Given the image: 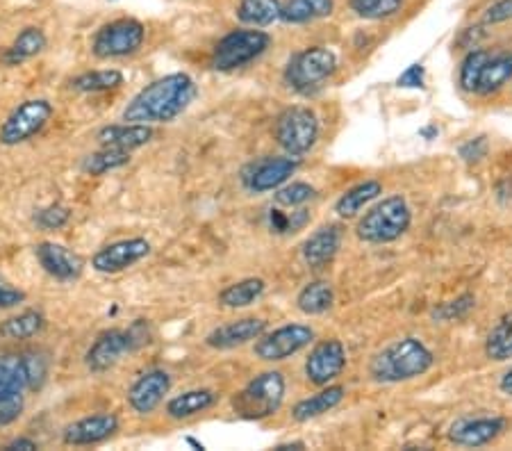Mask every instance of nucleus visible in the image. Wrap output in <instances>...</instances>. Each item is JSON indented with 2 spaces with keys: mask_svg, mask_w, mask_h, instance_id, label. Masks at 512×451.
Masks as SVG:
<instances>
[{
  "mask_svg": "<svg viewBox=\"0 0 512 451\" xmlns=\"http://www.w3.org/2000/svg\"><path fill=\"white\" fill-rule=\"evenodd\" d=\"M198 94L196 82L187 73H169V76L153 80L151 85L130 98L123 110V121L132 123H171L178 119Z\"/></svg>",
  "mask_w": 512,
  "mask_h": 451,
  "instance_id": "nucleus-1",
  "label": "nucleus"
},
{
  "mask_svg": "<svg viewBox=\"0 0 512 451\" xmlns=\"http://www.w3.org/2000/svg\"><path fill=\"white\" fill-rule=\"evenodd\" d=\"M433 365V351L419 338L406 335V338L394 340L392 344H387V347L378 351V354H374L369 363V376L371 381L381 385L406 383L424 376Z\"/></svg>",
  "mask_w": 512,
  "mask_h": 451,
  "instance_id": "nucleus-2",
  "label": "nucleus"
},
{
  "mask_svg": "<svg viewBox=\"0 0 512 451\" xmlns=\"http://www.w3.org/2000/svg\"><path fill=\"white\" fill-rule=\"evenodd\" d=\"M412 226V210L401 194L387 196L360 217L355 226L358 240L367 244H392L401 240Z\"/></svg>",
  "mask_w": 512,
  "mask_h": 451,
  "instance_id": "nucleus-3",
  "label": "nucleus"
},
{
  "mask_svg": "<svg viewBox=\"0 0 512 451\" xmlns=\"http://www.w3.org/2000/svg\"><path fill=\"white\" fill-rule=\"evenodd\" d=\"M287 383L283 372L267 369L244 385L233 397V413L242 420L260 422L276 415L285 401Z\"/></svg>",
  "mask_w": 512,
  "mask_h": 451,
  "instance_id": "nucleus-4",
  "label": "nucleus"
},
{
  "mask_svg": "<svg viewBox=\"0 0 512 451\" xmlns=\"http://www.w3.org/2000/svg\"><path fill=\"white\" fill-rule=\"evenodd\" d=\"M337 55L326 46H310L289 57L283 80L299 96L317 94L335 76Z\"/></svg>",
  "mask_w": 512,
  "mask_h": 451,
  "instance_id": "nucleus-5",
  "label": "nucleus"
},
{
  "mask_svg": "<svg viewBox=\"0 0 512 451\" xmlns=\"http://www.w3.org/2000/svg\"><path fill=\"white\" fill-rule=\"evenodd\" d=\"M271 35L262 28H239L228 32L226 37L217 41L212 48L210 67L221 73H233L237 69L249 67L251 62L260 60V57L269 51Z\"/></svg>",
  "mask_w": 512,
  "mask_h": 451,
  "instance_id": "nucleus-6",
  "label": "nucleus"
},
{
  "mask_svg": "<svg viewBox=\"0 0 512 451\" xmlns=\"http://www.w3.org/2000/svg\"><path fill=\"white\" fill-rule=\"evenodd\" d=\"M319 117L315 110L305 108V105H294L278 114L274 137L276 144L292 158H303L305 153L315 149L319 139Z\"/></svg>",
  "mask_w": 512,
  "mask_h": 451,
  "instance_id": "nucleus-7",
  "label": "nucleus"
},
{
  "mask_svg": "<svg viewBox=\"0 0 512 451\" xmlns=\"http://www.w3.org/2000/svg\"><path fill=\"white\" fill-rule=\"evenodd\" d=\"M146 26L137 19H117L98 28L92 37V53L98 60H123L142 51Z\"/></svg>",
  "mask_w": 512,
  "mask_h": 451,
  "instance_id": "nucleus-8",
  "label": "nucleus"
},
{
  "mask_svg": "<svg viewBox=\"0 0 512 451\" xmlns=\"http://www.w3.org/2000/svg\"><path fill=\"white\" fill-rule=\"evenodd\" d=\"M55 114L53 103L48 98H28L16 105L10 117L0 126V144L3 146H21L37 137Z\"/></svg>",
  "mask_w": 512,
  "mask_h": 451,
  "instance_id": "nucleus-9",
  "label": "nucleus"
},
{
  "mask_svg": "<svg viewBox=\"0 0 512 451\" xmlns=\"http://www.w3.org/2000/svg\"><path fill=\"white\" fill-rule=\"evenodd\" d=\"M146 335L137 333V324L123 331V328H110V331H103L98 338L92 342V347L87 349L85 354V365L92 374H105L110 372L114 365H119L123 358L132 351L142 347Z\"/></svg>",
  "mask_w": 512,
  "mask_h": 451,
  "instance_id": "nucleus-10",
  "label": "nucleus"
},
{
  "mask_svg": "<svg viewBox=\"0 0 512 451\" xmlns=\"http://www.w3.org/2000/svg\"><path fill=\"white\" fill-rule=\"evenodd\" d=\"M312 342H315V331L308 324H285L271 333L264 331L253 344V354L264 363H283L310 347Z\"/></svg>",
  "mask_w": 512,
  "mask_h": 451,
  "instance_id": "nucleus-11",
  "label": "nucleus"
},
{
  "mask_svg": "<svg viewBox=\"0 0 512 451\" xmlns=\"http://www.w3.org/2000/svg\"><path fill=\"white\" fill-rule=\"evenodd\" d=\"M299 171V158L292 155H276V158H260L242 169L244 190L249 194H267L283 187L289 178Z\"/></svg>",
  "mask_w": 512,
  "mask_h": 451,
  "instance_id": "nucleus-12",
  "label": "nucleus"
},
{
  "mask_svg": "<svg viewBox=\"0 0 512 451\" xmlns=\"http://www.w3.org/2000/svg\"><path fill=\"white\" fill-rule=\"evenodd\" d=\"M148 253H151V242L144 237H128V240H117L98 249L92 258V267L98 274H121L142 262Z\"/></svg>",
  "mask_w": 512,
  "mask_h": 451,
  "instance_id": "nucleus-13",
  "label": "nucleus"
},
{
  "mask_svg": "<svg viewBox=\"0 0 512 451\" xmlns=\"http://www.w3.org/2000/svg\"><path fill=\"white\" fill-rule=\"evenodd\" d=\"M508 429V420L499 415H481V417H460L449 426L447 438L456 447H485L497 440Z\"/></svg>",
  "mask_w": 512,
  "mask_h": 451,
  "instance_id": "nucleus-14",
  "label": "nucleus"
},
{
  "mask_svg": "<svg viewBox=\"0 0 512 451\" xmlns=\"http://www.w3.org/2000/svg\"><path fill=\"white\" fill-rule=\"evenodd\" d=\"M346 367V347L342 340L330 338L315 344V349L310 351V356L305 358V379L312 385H324L333 383L337 376L344 372Z\"/></svg>",
  "mask_w": 512,
  "mask_h": 451,
  "instance_id": "nucleus-15",
  "label": "nucleus"
},
{
  "mask_svg": "<svg viewBox=\"0 0 512 451\" xmlns=\"http://www.w3.org/2000/svg\"><path fill=\"white\" fill-rule=\"evenodd\" d=\"M171 390V374L167 369H148V372L139 374L126 392L128 406L132 413L137 415H151L155 408H158L164 397L169 395Z\"/></svg>",
  "mask_w": 512,
  "mask_h": 451,
  "instance_id": "nucleus-16",
  "label": "nucleus"
},
{
  "mask_svg": "<svg viewBox=\"0 0 512 451\" xmlns=\"http://www.w3.org/2000/svg\"><path fill=\"white\" fill-rule=\"evenodd\" d=\"M119 417L114 413L87 415L64 426L62 442L66 447H96L117 436Z\"/></svg>",
  "mask_w": 512,
  "mask_h": 451,
  "instance_id": "nucleus-17",
  "label": "nucleus"
},
{
  "mask_svg": "<svg viewBox=\"0 0 512 451\" xmlns=\"http://www.w3.org/2000/svg\"><path fill=\"white\" fill-rule=\"evenodd\" d=\"M35 256L44 272L60 283L78 281L85 272V260L78 253L66 249L64 244L57 242H41L35 246Z\"/></svg>",
  "mask_w": 512,
  "mask_h": 451,
  "instance_id": "nucleus-18",
  "label": "nucleus"
},
{
  "mask_svg": "<svg viewBox=\"0 0 512 451\" xmlns=\"http://www.w3.org/2000/svg\"><path fill=\"white\" fill-rule=\"evenodd\" d=\"M269 324L262 317H242L235 322H228L224 326H217L214 331L205 335V344L217 351H230L244 344H251L267 331Z\"/></svg>",
  "mask_w": 512,
  "mask_h": 451,
  "instance_id": "nucleus-19",
  "label": "nucleus"
},
{
  "mask_svg": "<svg viewBox=\"0 0 512 451\" xmlns=\"http://www.w3.org/2000/svg\"><path fill=\"white\" fill-rule=\"evenodd\" d=\"M342 226L340 224H324L312 233L301 246V258L310 269H326L335 260L342 246Z\"/></svg>",
  "mask_w": 512,
  "mask_h": 451,
  "instance_id": "nucleus-20",
  "label": "nucleus"
},
{
  "mask_svg": "<svg viewBox=\"0 0 512 451\" xmlns=\"http://www.w3.org/2000/svg\"><path fill=\"white\" fill-rule=\"evenodd\" d=\"M155 135L153 126L148 123H132V121H123V123H112V126H103L98 130V144L101 146H112V149H121V151H137L151 142Z\"/></svg>",
  "mask_w": 512,
  "mask_h": 451,
  "instance_id": "nucleus-21",
  "label": "nucleus"
},
{
  "mask_svg": "<svg viewBox=\"0 0 512 451\" xmlns=\"http://www.w3.org/2000/svg\"><path fill=\"white\" fill-rule=\"evenodd\" d=\"M512 80V53H487L485 62L478 69V76L474 82L476 96H492L501 92L503 87Z\"/></svg>",
  "mask_w": 512,
  "mask_h": 451,
  "instance_id": "nucleus-22",
  "label": "nucleus"
},
{
  "mask_svg": "<svg viewBox=\"0 0 512 451\" xmlns=\"http://www.w3.org/2000/svg\"><path fill=\"white\" fill-rule=\"evenodd\" d=\"M46 46H48L46 32L37 26H28L14 37V41L5 48V53L0 60H3L5 67H21V64L35 60L37 55L44 53Z\"/></svg>",
  "mask_w": 512,
  "mask_h": 451,
  "instance_id": "nucleus-23",
  "label": "nucleus"
},
{
  "mask_svg": "<svg viewBox=\"0 0 512 451\" xmlns=\"http://www.w3.org/2000/svg\"><path fill=\"white\" fill-rule=\"evenodd\" d=\"M346 397V390L344 385H324L317 395H310L301 399L299 404L292 408V420L294 422H310V420H317V417L330 413V410L337 408L344 401Z\"/></svg>",
  "mask_w": 512,
  "mask_h": 451,
  "instance_id": "nucleus-24",
  "label": "nucleus"
},
{
  "mask_svg": "<svg viewBox=\"0 0 512 451\" xmlns=\"http://www.w3.org/2000/svg\"><path fill=\"white\" fill-rule=\"evenodd\" d=\"M217 401H219V395L210 388L185 390L167 401V415L171 420H178V422L192 420V417L210 410Z\"/></svg>",
  "mask_w": 512,
  "mask_h": 451,
  "instance_id": "nucleus-25",
  "label": "nucleus"
},
{
  "mask_svg": "<svg viewBox=\"0 0 512 451\" xmlns=\"http://www.w3.org/2000/svg\"><path fill=\"white\" fill-rule=\"evenodd\" d=\"M335 10V0H285L280 5V21L289 26H305L328 19Z\"/></svg>",
  "mask_w": 512,
  "mask_h": 451,
  "instance_id": "nucleus-26",
  "label": "nucleus"
},
{
  "mask_svg": "<svg viewBox=\"0 0 512 451\" xmlns=\"http://www.w3.org/2000/svg\"><path fill=\"white\" fill-rule=\"evenodd\" d=\"M383 194V185L378 180H365V183L353 185L351 190H346L335 203V212L342 219L358 217L369 203H374L378 196Z\"/></svg>",
  "mask_w": 512,
  "mask_h": 451,
  "instance_id": "nucleus-27",
  "label": "nucleus"
},
{
  "mask_svg": "<svg viewBox=\"0 0 512 451\" xmlns=\"http://www.w3.org/2000/svg\"><path fill=\"white\" fill-rule=\"evenodd\" d=\"M46 328V317L39 310L30 308L23 310L19 315L7 317L5 322H0V338L10 342H26L37 338V335Z\"/></svg>",
  "mask_w": 512,
  "mask_h": 451,
  "instance_id": "nucleus-28",
  "label": "nucleus"
},
{
  "mask_svg": "<svg viewBox=\"0 0 512 451\" xmlns=\"http://www.w3.org/2000/svg\"><path fill=\"white\" fill-rule=\"evenodd\" d=\"M264 292H267V283L262 278H242V281L230 283L219 292V303L230 310H242L260 301Z\"/></svg>",
  "mask_w": 512,
  "mask_h": 451,
  "instance_id": "nucleus-29",
  "label": "nucleus"
},
{
  "mask_svg": "<svg viewBox=\"0 0 512 451\" xmlns=\"http://www.w3.org/2000/svg\"><path fill=\"white\" fill-rule=\"evenodd\" d=\"M335 303V290L328 281H310L308 285H303V290L296 294V308L301 310L303 315L308 317H317L328 313Z\"/></svg>",
  "mask_w": 512,
  "mask_h": 451,
  "instance_id": "nucleus-30",
  "label": "nucleus"
},
{
  "mask_svg": "<svg viewBox=\"0 0 512 451\" xmlns=\"http://www.w3.org/2000/svg\"><path fill=\"white\" fill-rule=\"evenodd\" d=\"M280 0H239L237 19L246 28H267L280 21Z\"/></svg>",
  "mask_w": 512,
  "mask_h": 451,
  "instance_id": "nucleus-31",
  "label": "nucleus"
},
{
  "mask_svg": "<svg viewBox=\"0 0 512 451\" xmlns=\"http://www.w3.org/2000/svg\"><path fill=\"white\" fill-rule=\"evenodd\" d=\"M126 78L119 69H96V71H85L80 76L69 82V87L78 94H101V92H112V89H119Z\"/></svg>",
  "mask_w": 512,
  "mask_h": 451,
  "instance_id": "nucleus-32",
  "label": "nucleus"
},
{
  "mask_svg": "<svg viewBox=\"0 0 512 451\" xmlns=\"http://www.w3.org/2000/svg\"><path fill=\"white\" fill-rule=\"evenodd\" d=\"M485 356L494 363L512 360V313L503 315L485 338Z\"/></svg>",
  "mask_w": 512,
  "mask_h": 451,
  "instance_id": "nucleus-33",
  "label": "nucleus"
},
{
  "mask_svg": "<svg viewBox=\"0 0 512 451\" xmlns=\"http://www.w3.org/2000/svg\"><path fill=\"white\" fill-rule=\"evenodd\" d=\"M128 162H130L128 151L112 149V146H101V149L89 153L87 158L82 160L80 169H82V174H87V176H105V174H110V171L126 167Z\"/></svg>",
  "mask_w": 512,
  "mask_h": 451,
  "instance_id": "nucleus-34",
  "label": "nucleus"
},
{
  "mask_svg": "<svg viewBox=\"0 0 512 451\" xmlns=\"http://www.w3.org/2000/svg\"><path fill=\"white\" fill-rule=\"evenodd\" d=\"M21 365L23 374H26L28 392H39L44 388V383L48 379V367H51L48 356L41 354V351H23Z\"/></svg>",
  "mask_w": 512,
  "mask_h": 451,
  "instance_id": "nucleus-35",
  "label": "nucleus"
},
{
  "mask_svg": "<svg viewBox=\"0 0 512 451\" xmlns=\"http://www.w3.org/2000/svg\"><path fill=\"white\" fill-rule=\"evenodd\" d=\"M351 10L367 21L390 19L403 7V0H349Z\"/></svg>",
  "mask_w": 512,
  "mask_h": 451,
  "instance_id": "nucleus-36",
  "label": "nucleus"
},
{
  "mask_svg": "<svg viewBox=\"0 0 512 451\" xmlns=\"http://www.w3.org/2000/svg\"><path fill=\"white\" fill-rule=\"evenodd\" d=\"M12 390L28 392L26 374H23L21 354L14 356H0V395Z\"/></svg>",
  "mask_w": 512,
  "mask_h": 451,
  "instance_id": "nucleus-37",
  "label": "nucleus"
},
{
  "mask_svg": "<svg viewBox=\"0 0 512 451\" xmlns=\"http://www.w3.org/2000/svg\"><path fill=\"white\" fill-rule=\"evenodd\" d=\"M315 196H317V190L310 183H285L274 192V201L278 208L294 210L312 201Z\"/></svg>",
  "mask_w": 512,
  "mask_h": 451,
  "instance_id": "nucleus-38",
  "label": "nucleus"
},
{
  "mask_svg": "<svg viewBox=\"0 0 512 451\" xmlns=\"http://www.w3.org/2000/svg\"><path fill=\"white\" fill-rule=\"evenodd\" d=\"M476 308V297L474 294H460L458 299L442 303V306L433 308V319L435 322H458V319L467 317Z\"/></svg>",
  "mask_w": 512,
  "mask_h": 451,
  "instance_id": "nucleus-39",
  "label": "nucleus"
},
{
  "mask_svg": "<svg viewBox=\"0 0 512 451\" xmlns=\"http://www.w3.org/2000/svg\"><path fill=\"white\" fill-rule=\"evenodd\" d=\"M71 221V210L66 205L51 203L46 208H39L35 212V224L44 231H60Z\"/></svg>",
  "mask_w": 512,
  "mask_h": 451,
  "instance_id": "nucleus-40",
  "label": "nucleus"
},
{
  "mask_svg": "<svg viewBox=\"0 0 512 451\" xmlns=\"http://www.w3.org/2000/svg\"><path fill=\"white\" fill-rule=\"evenodd\" d=\"M271 231L274 233H296L305 228V224L310 221V212L303 208H294L292 215H285L280 210H271Z\"/></svg>",
  "mask_w": 512,
  "mask_h": 451,
  "instance_id": "nucleus-41",
  "label": "nucleus"
},
{
  "mask_svg": "<svg viewBox=\"0 0 512 451\" xmlns=\"http://www.w3.org/2000/svg\"><path fill=\"white\" fill-rule=\"evenodd\" d=\"M26 299V292H23L21 287L12 285L3 274H0V310L19 308L21 303H26Z\"/></svg>",
  "mask_w": 512,
  "mask_h": 451,
  "instance_id": "nucleus-42",
  "label": "nucleus"
},
{
  "mask_svg": "<svg viewBox=\"0 0 512 451\" xmlns=\"http://www.w3.org/2000/svg\"><path fill=\"white\" fill-rule=\"evenodd\" d=\"M506 21H512V0H497L483 14V26H497Z\"/></svg>",
  "mask_w": 512,
  "mask_h": 451,
  "instance_id": "nucleus-43",
  "label": "nucleus"
},
{
  "mask_svg": "<svg viewBox=\"0 0 512 451\" xmlns=\"http://www.w3.org/2000/svg\"><path fill=\"white\" fill-rule=\"evenodd\" d=\"M487 151H490V144H487V137L481 135V137L469 139L467 144L460 146V158L469 164H474V162H481L487 155Z\"/></svg>",
  "mask_w": 512,
  "mask_h": 451,
  "instance_id": "nucleus-44",
  "label": "nucleus"
},
{
  "mask_svg": "<svg viewBox=\"0 0 512 451\" xmlns=\"http://www.w3.org/2000/svg\"><path fill=\"white\" fill-rule=\"evenodd\" d=\"M424 80H426V69L424 64H410V67L401 73L399 78H396V87H403V89H421L424 87Z\"/></svg>",
  "mask_w": 512,
  "mask_h": 451,
  "instance_id": "nucleus-45",
  "label": "nucleus"
},
{
  "mask_svg": "<svg viewBox=\"0 0 512 451\" xmlns=\"http://www.w3.org/2000/svg\"><path fill=\"white\" fill-rule=\"evenodd\" d=\"M5 449L7 451H35V449H39V442H35L32 438L21 436V438H14L12 442H7Z\"/></svg>",
  "mask_w": 512,
  "mask_h": 451,
  "instance_id": "nucleus-46",
  "label": "nucleus"
},
{
  "mask_svg": "<svg viewBox=\"0 0 512 451\" xmlns=\"http://www.w3.org/2000/svg\"><path fill=\"white\" fill-rule=\"evenodd\" d=\"M499 390L503 392V395H508V397H512V367L508 369L506 374L501 376V381H499Z\"/></svg>",
  "mask_w": 512,
  "mask_h": 451,
  "instance_id": "nucleus-47",
  "label": "nucleus"
},
{
  "mask_svg": "<svg viewBox=\"0 0 512 451\" xmlns=\"http://www.w3.org/2000/svg\"><path fill=\"white\" fill-rule=\"evenodd\" d=\"M283 449H305L303 442H292V445H278L276 451H283Z\"/></svg>",
  "mask_w": 512,
  "mask_h": 451,
  "instance_id": "nucleus-48",
  "label": "nucleus"
},
{
  "mask_svg": "<svg viewBox=\"0 0 512 451\" xmlns=\"http://www.w3.org/2000/svg\"><path fill=\"white\" fill-rule=\"evenodd\" d=\"M185 442H187V445H192V447H194V449H201V451H203V449H205V447H203V442H196V440H194V438H187V440H185Z\"/></svg>",
  "mask_w": 512,
  "mask_h": 451,
  "instance_id": "nucleus-49",
  "label": "nucleus"
}]
</instances>
